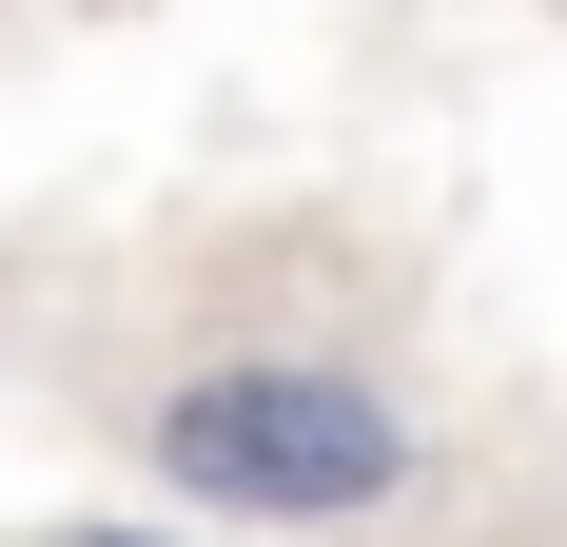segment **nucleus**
I'll use <instances>...</instances> for the list:
<instances>
[{
	"mask_svg": "<svg viewBox=\"0 0 567 547\" xmlns=\"http://www.w3.org/2000/svg\"><path fill=\"white\" fill-rule=\"evenodd\" d=\"M117 431L176 508L235 528H392L431 489V411L372 352H176L157 391H117Z\"/></svg>",
	"mask_w": 567,
	"mask_h": 547,
	"instance_id": "f257e3e1",
	"label": "nucleus"
},
{
	"mask_svg": "<svg viewBox=\"0 0 567 547\" xmlns=\"http://www.w3.org/2000/svg\"><path fill=\"white\" fill-rule=\"evenodd\" d=\"M59 547H176V528H59Z\"/></svg>",
	"mask_w": 567,
	"mask_h": 547,
	"instance_id": "f03ea898",
	"label": "nucleus"
}]
</instances>
